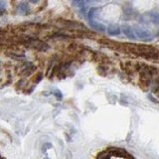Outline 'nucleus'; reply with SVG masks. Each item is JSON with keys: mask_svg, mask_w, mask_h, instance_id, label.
Masks as SVG:
<instances>
[{"mask_svg": "<svg viewBox=\"0 0 159 159\" xmlns=\"http://www.w3.org/2000/svg\"><path fill=\"white\" fill-rule=\"evenodd\" d=\"M134 33H135L136 37H138L139 39H142V40H148L151 38V33L148 31L146 29H143V28H135L134 29Z\"/></svg>", "mask_w": 159, "mask_h": 159, "instance_id": "1", "label": "nucleus"}, {"mask_svg": "<svg viewBox=\"0 0 159 159\" xmlns=\"http://www.w3.org/2000/svg\"><path fill=\"white\" fill-rule=\"evenodd\" d=\"M122 32H123V34L125 35V36H126L127 38H129V39L134 40V39L136 38L135 33L133 32L132 28H131L130 26H128V25H124V26L122 27Z\"/></svg>", "mask_w": 159, "mask_h": 159, "instance_id": "2", "label": "nucleus"}, {"mask_svg": "<svg viewBox=\"0 0 159 159\" xmlns=\"http://www.w3.org/2000/svg\"><path fill=\"white\" fill-rule=\"evenodd\" d=\"M89 24H91V26H92L93 29L97 30V31H98V32L103 33V32H106V30H107L106 26H104L103 24L98 23L97 21H94V20H89Z\"/></svg>", "mask_w": 159, "mask_h": 159, "instance_id": "3", "label": "nucleus"}, {"mask_svg": "<svg viewBox=\"0 0 159 159\" xmlns=\"http://www.w3.org/2000/svg\"><path fill=\"white\" fill-rule=\"evenodd\" d=\"M107 33L111 35V36H116L120 33V27L118 25H109L107 28Z\"/></svg>", "mask_w": 159, "mask_h": 159, "instance_id": "4", "label": "nucleus"}, {"mask_svg": "<svg viewBox=\"0 0 159 159\" xmlns=\"http://www.w3.org/2000/svg\"><path fill=\"white\" fill-rule=\"evenodd\" d=\"M30 44H31L33 47L37 48L39 50H42V51H45V50L48 49V46H46V44L41 41H38V40H31Z\"/></svg>", "mask_w": 159, "mask_h": 159, "instance_id": "5", "label": "nucleus"}, {"mask_svg": "<svg viewBox=\"0 0 159 159\" xmlns=\"http://www.w3.org/2000/svg\"><path fill=\"white\" fill-rule=\"evenodd\" d=\"M98 11V8H96V7H93V8H91L89 9V11L88 13V17L89 20H93V18L96 17V15Z\"/></svg>", "mask_w": 159, "mask_h": 159, "instance_id": "6", "label": "nucleus"}, {"mask_svg": "<svg viewBox=\"0 0 159 159\" xmlns=\"http://www.w3.org/2000/svg\"><path fill=\"white\" fill-rule=\"evenodd\" d=\"M150 20L154 24H159V13L157 12L150 13Z\"/></svg>", "mask_w": 159, "mask_h": 159, "instance_id": "7", "label": "nucleus"}, {"mask_svg": "<svg viewBox=\"0 0 159 159\" xmlns=\"http://www.w3.org/2000/svg\"><path fill=\"white\" fill-rule=\"evenodd\" d=\"M19 11L21 12V13H27L29 11V6H28V4L27 3H25V2H22L21 4L19 5Z\"/></svg>", "mask_w": 159, "mask_h": 159, "instance_id": "8", "label": "nucleus"}, {"mask_svg": "<svg viewBox=\"0 0 159 159\" xmlns=\"http://www.w3.org/2000/svg\"><path fill=\"white\" fill-rule=\"evenodd\" d=\"M51 147H52V144H51V143H49V142H47V143H45L44 145H43L42 150H43V152H45V150H46V149L51 148Z\"/></svg>", "mask_w": 159, "mask_h": 159, "instance_id": "9", "label": "nucleus"}, {"mask_svg": "<svg viewBox=\"0 0 159 159\" xmlns=\"http://www.w3.org/2000/svg\"><path fill=\"white\" fill-rule=\"evenodd\" d=\"M83 1L84 0H73V4L75 5V6H78V5L81 4Z\"/></svg>", "mask_w": 159, "mask_h": 159, "instance_id": "10", "label": "nucleus"}, {"mask_svg": "<svg viewBox=\"0 0 159 159\" xmlns=\"http://www.w3.org/2000/svg\"><path fill=\"white\" fill-rule=\"evenodd\" d=\"M55 94H56V97H57L59 99H61V98H62V93H60V91H56V92H55Z\"/></svg>", "mask_w": 159, "mask_h": 159, "instance_id": "11", "label": "nucleus"}, {"mask_svg": "<svg viewBox=\"0 0 159 159\" xmlns=\"http://www.w3.org/2000/svg\"><path fill=\"white\" fill-rule=\"evenodd\" d=\"M88 2H93V3H97V2H99L102 1V0H87Z\"/></svg>", "mask_w": 159, "mask_h": 159, "instance_id": "12", "label": "nucleus"}, {"mask_svg": "<svg viewBox=\"0 0 159 159\" xmlns=\"http://www.w3.org/2000/svg\"><path fill=\"white\" fill-rule=\"evenodd\" d=\"M29 1L30 2H31V3H34V4H36L38 1H39V0H29Z\"/></svg>", "mask_w": 159, "mask_h": 159, "instance_id": "13", "label": "nucleus"}, {"mask_svg": "<svg viewBox=\"0 0 159 159\" xmlns=\"http://www.w3.org/2000/svg\"><path fill=\"white\" fill-rule=\"evenodd\" d=\"M0 159H3V158H1V157H0Z\"/></svg>", "mask_w": 159, "mask_h": 159, "instance_id": "14", "label": "nucleus"}]
</instances>
